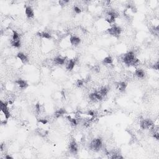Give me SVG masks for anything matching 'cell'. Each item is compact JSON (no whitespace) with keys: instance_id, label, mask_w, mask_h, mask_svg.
Instances as JSON below:
<instances>
[{"instance_id":"cell-1","label":"cell","mask_w":159,"mask_h":159,"mask_svg":"<svg viewBox=\"0 0 159 159\" xmlns=\"http://www.w3.org/2000/svg\"><path fill=\"white\" fill-rule=\"evenodd\" d=\"M122 61L127 66L137 65L139 62V60L136 57L133 52H129L124 55Z\"/></svg>"},{"instance_id":"cell-2","label":"cell","mask_w":159,"mask_h":159,"mask_svg":"<svg viewBox=\"0 0 159 159\" xmlns=\"http://www.w3.org/2000/svg\"><path fill=\"white\" fill-rule=\"evenodd\" d=\"M103 147V142L100 138H96L91 142L90 144V148L95 152H98Z\"/></svg>"},{"instance_id":"cell-3","label":"cell","mask_w":159,"mask_h":159,"mask_svg":"<svg viewBox=\"0 0 159 159\" xmlns=\"http://www.w3.org/2000/svg\"><path fill=\"white\" fill-rule=\"evenodd\" d=\"M108 32L110 35L114 37H119L121 32V28L118 26H113L111 28L108 29Z\"/></svg>"},{"instance_id":"cell-4","label":"cell","mask_w":159,"mask_h":159,"mask_svg":"<svg viewBox=\"0 0 159 159\" xmlns=\"http://www.w3.org/2000/svg\"><path fill=\"white\" fill-rule=\"evenodd\" d=\"M0 106H1V112L4 114L6 119L10 118V116H11V114H10L9 109H8V103H3L2 101H1V102H0Z\"/></svg>"},{"instance_id":"cell-5","label":"cell","mask_w":159,"mask_h":159,"mask_svg":"<svg viewBox=\"0 0 159 159\" xmlns=\"http://www.w3.org/2000/svg\"><path fill=\"white\" fill-rule=\"evenodd\" d=\"M153 126V122L150 119H142L140 121V126L142 129H148Z\"/></svg>"},{"instance_id":"cell-6","label":"cell","mask_w":159,"mask_h":159,"mask_svg":"<svg viewBox=\"0 0 159 159\" xmlns=\"http://www.w3.org/2000/svg\"><path fill=\"white\" fill-rule=\"evenodd\" d=\"M117 17L116 13L114 11H109L107 13L106 16V21L108 23L111 24L115 21V19Z\"/></svg>"},{"instance_id":"cell-7","label":"cell","mask_w":159,"mask_h":159,"mask_svg":"<svg viewBox=\"0 0 159 159\" xmlns=\"http://www.w3.org/2000/svg\"><path fill=\"white\" fill-rule=\"evenodd\" d=\"M90 99L92 101L96 102L98 101H101L103 99V96L100 94L98 91H96L93 93H91L89 96Z\"/></svg>"},{"instance_id":"cell-8","label":"cell","mask_w":159,"mask_h":159,"mask_svg":"<svg viewBox=\"0 0 159 159\" xmlns=\"http://www.w3.org/2000/svg\"><path fill=\"white\" fill-rule=\"evenodd\" d=\"M69 148L70 152L73 154H76L77 153V152H78V145H77L75 140H73L70 142V143L69 144Z\"/></svg>"},{"instance_id":"cell-9","label":"cell","mask_w":159,"mask_h":159,"mask_svg":"<svg viewBox=\"0 0 159 159\" xmlns=\"http://www.w3.org/2000/svg\"><path fill=\"white\" fill-rule=\"evenodd\" d=\"M15 83L19 86V87L22 90L26 89L28 86V84L27 83V81H25V80H17L15 81Z\"/></svg>"},{"instance_id":"cell-10","label":"cell","mask_w":159,"mask_h":159,"mask_svg":"<svg viewBox=\"0 0 159 159\" xmlns=\"http://www.w3.org/2000/svg\"><path fill=\"white\" fill-rule=\"evenodd\" d=\"M25 13L26 14L27 17H29V18H32L34 16V11H33L32 8L30 6H27L26 7V10H25Z\"/></svg>"},{"instance_id":"cell-11","label":"cell","mask_w":159,"mask_h":159,"mask_svg":"<svg viewBox=\"0 0 159 159\" xmlns=\"http://www.w3.org/2000/svg\"><path fill=\"white\" fill-rule=\"evenodd\" d=\"M70 43L72 44V45H74V46H77L80 44V42H81V40L79 37H76V36H72L70 39Z\"/></svg>"},{"instance_id":"cell-12","label":"cell","mask_w":159,"mask_h":159,"mask_svg":"<svg viewBox=\"0 0 159 159\" xmlns=\"http://www.w3.org/2000/svg\"><path fill=\"white\" fill-rule=\"evenodd\" d=\"M17 57L19 58L23 64H26L27 62H28V58L24 53H22V52H19V53H17Z\"/></svg>"},{"instance_id":"cell-13","label":"cell","mask_w":159,"mask_h":159,"mask_svg":"<svg viewBox=\"0 0 159 159\" xmlns=\"http://www.w3.org/2000/svg\"><path fill=\"white\" fill-rule=\"evenodd\" d=\"M76 64V61L75 60H70L67 63L66 65V69L68 70H72L74 68Z\"/></svg>"},{"instance_id":"cell-14","label":"cell","mask_w":159,"mask_h":159,"mask_svg":"<svg viewBox=\"0 0 159 159\" xmlns=\"http://www.w3.org/2000/svg\"><path fill=\"white\" fill-rule=\"evenodd\" d=\"M127 85L126 82H119L117 83V88L118 90H119L120 91H124L126 90V88Z\"/></svg>"},{"instance_id":"cell-15","label":"cell","mask_w":159,"mask_h":159,"mask_svg":"<svg viewBox=\"0 0 159 159\" xmlns=\"http://www.w3.org/2000/svg\"><path fill=\"white\" fill-rule=\"evenodd\" d=\"M66 113H67V111H66L65 109H64V108H61V109H59L58 110L55 111L54 115L57 118H58V117H61L62 116L65 114Z\"/></svg>"},{"instance_id":"cell-16","label":"cell","mask_w":159,"mask_h":159,"mask_svg":"<svg viewBox=\"0 0 159 159\" xmlns=\"http://www.w3.org/2000/svg\"><path fill=\"white\" fill-rule=\"evenodd\" d=\"M135 75L139 78H143L145 76V72L142 69H138L135 71Z\"/></svg>"},{"instance_id":"cell-17","label":"cell","mask_w":159,"mask_h":159,"mask_svg":"<svg viewBox=\"0 0 159 159\" xmlns=\"http://www.w3.org/2000/svg\"><path fill=\"white\" fill-rule=\"evenodd\" d=\"M38 36H40V37H42L43 38H45V39H50L52 38L51 35L48 32H38L37 34Z\"/></svg>"},{"instance_id":"cell-18","label":"cell","mask_w":159,"mask_h":159,"mask_svg":"<svg viewBox=\"0 0 159 159\" xmlns=\"http://www.w3.org/2000/svg\"><path fill=\"white\" fill-rule=\"evenodd\" d=\"M65 58H63L60 57H58L54 58V62L58 65H64L65 64Z\"/></svg>"},{"instance_id":"cell-19","label":"cell","mask_w":159,"mask_h":159,"mask_svg":"<svg viewBox=\"0 0 159 159\" xmlns=\"http://www.w3.org/2000/svg\"><path fill=\"white\" fill-rule=\"evenodd\" d=\"M108 88L106 87V86H104V87H102L101 89L98 92L100 93V94L102 96H106L107 95V94L108 93Z\"/></svg>"},{"instance_id":"cell-20","label":"cell","mask_w":159,"mask_h":159,"mask_svg":"<svg viewBox=\"0 0 159 159\" xmlns=\"http://www.w3.org/2000/svg\"><path fill=\"white\" fill-rule=\"evenodd\" d=\"M37 133L39 136H41V137H45L48 134V132L46 131V130L42 129H38Z\"/></svg>"},{"instance_id":"cell-21","label":"cell","mask_w":159,"mask_h":159,"mask_svg":"<svg viewBox=\"0 0 159 159\" xmlns=\"http://www.w3.org/2000/svg\"><path fill=\"white\" fill-rule=\"evenodd\" d=\"M103 64H112V58L111 56H108L105 57L103 60Z\"/></svg>"},{"instance_id":"cell-22","label":"cell","mask_w":159,"mask_h":159,"mask_svg":"<svg viewBox=\"0 0 159 159\" xmlns=\"http://www.w3.org/2000/svg\"><path fill=\"white\" fill-rule=\"evenodd\" d=\"M11 45L12 46L16 48H19L21 47V42L20 40H17V41H11Z\"/></svg>"},{"instance_id":"cell-23","label":"cell","mask_w":159,"mask_h":159,"mask_svg":"<svg viewBox=\"0 0 159 159\" xmlns=\"http://www.w3.org/2000/svg\"><path fill=\"white\" fill-rule=\"evenodd\" d=\"M67 118L68 119V120L70 122V123L72 124L73 126H76L77 124H78L76 119H75L74 118H72L70 116H67Z\"/></svg>"},{"instance_id":"cell-24","label":"cell","mask_w":159,"mask_h":159,"mask_svg":"<svg viewBox=\"0 0 159 159\" xmlns=\"http://www.w3.org/2000/svg\"><path fill=\"white\" fill-rule=\"evenodd\" d=\"M19 40V34L15 31H13V41H17Z\"/></svg>"},{"instance_id":"cell-25","label":"cell","mask_w":159,"mask_h":159,"mask_svg":"<svg viewBox=\"0 0 159 159\" xmlns=\"http://www.w3.org/2000/svg\"><path fill=\"white\" fill-rule=\"evenodd\" d=\"M83 84H84V81L82 80H77L76 83V86H78V87H81V86H83Z\"/></svg>"},{"instance_id":"cell-26","label":"cell","mask_w":159,"mask_h":159,"mask_svg":"<svg viewBox=\"0 0 159 159\" xmlns=\"http://www.w3.org/2000/svg\"><path fill=\"white\" fill-rule=\"evenodd\" d=\"M38 122L40 123H42V124H46L48 122V121L45 119H38Z\"/></svg>"},{"instance_id":"cell-27","label":"cell","mask_w":159,"mask_h":159,"mask_svg":"<svg viewBox=\"0 0 159 159\" xmlns=\"http://www.w3.org/2000/svg\"><path fill=\"white\" fill-rule=\"evenodd\" d=\"M69 2V1H64V0H60L59 1V5H60L61 6H64L65 5H66V4L68 3Z\"/></svg>"},{"instance_id":"cell-28","label":"cell","mask_w":159,"mask_h":159,"mask_svg":"<svg viewBox=\"0 0 159 159\" xmlns=\"http://www.w3.org/2000/svg\"><path fill=\"white\" fill-rule=\"evenodd\" d=\"M113 155L111 157V159H123V157H122L121 155H120L119 154H112Z\"/></svg>"},{"instance_id":"cell-29","label":"cell","mask_w":159,"mask_h":159,"mask_svg":"<svg viewBox=\"0 0 159 159\" xmlns=\"http://www.w3.org/2000/svg\"><path fill=\"white\" fill-rule=\"evenodd\" d=\"M73 10H74L75 13H77V14H79V13H80L81 12V9L80 8H78V6H74V8H73Z\"/></svg>"},{"instance_id":"cell-30","label":"cell","mask_w":159,"mask_h":159,"mask_svg":"<svg viewBox=\"0 0 159 159\" xmlns=\"http://www.w3.org/2000/svg\"><path fill=\"white\" fill-rule=\"evenodd\" d=\"M36 111L37 112H40L41 111V106H40V105H39V103H37V104H36Z\"/></svg>"},{"instance_id":"cell-31","label":"cell","mask_w":159,"mask_h":159,"mask_svg":"<svg viewBox=\"0 0 159 159\" xmlns=\"http://www.w3.org/2000/svg\"><path fill=\"white\" fill-rule=\"evenodd\" d=\"M154 135H153V137L155 138L157 140H159V134L158 132H154Z\"/></svg>"},{"instance_id":"cell-32","label":"cell","mask_w":159,"mask_h":159,"mask_svg":"<svg viewBox=\"0 0 159 159\" xmlns=\"http://www.w3.org/2000/svg\"><path fill=\"white\" fill-rule=\"evenodd\" d=\"M152 68L154 69H155V70H159V62H157L156 63V64H155L153 66Z\"/></svg>"},{"instance_id":"cell-33","label":"cell","mask_w":159,"mask_h":159,"mask_svg":"<svg viewBox=\"0 0 159 159\" xmlns=\"http://www.w3.org/2000/svg\"><path fill=\"white\" fill-rule=\"evenodd\" d=\"M88 115L91 116H95V112L92 111H90L89 112H88Z\"/></svg>"},{"instance_id":"cell-34","label":"cell","mask_w":159,"mask_h":159,"mask_svg":"<svg viewBox=\"0 0 159 159\" xmlns=\"http://www.w3.org/2000/svg\"><path fill=\"white\" fill-rule=\"evenodd\" d=\"M5 158H6V159H13L12 157H11V156H10V155H6V157H5Z\"/></svg>"}]
</instances>
